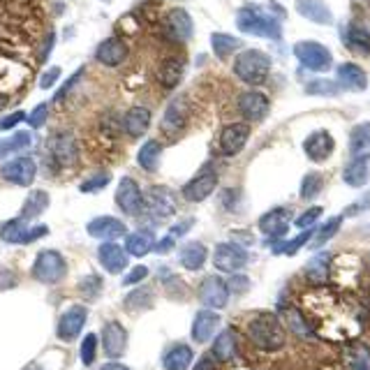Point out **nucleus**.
Returning a JSON list of instances; mask_svg holds the SVG:
<instances>
[{"mask_svg":"<svg viewBox=\"0 0 370 370\" xmlns=\"http://www.w3.org/2000/svg\"><path fill=\"white\" fill-rule=\"evenodd\" d=\"M146 276H148V269L141 266V264H139V266H134L130 273L123 278V285H127V287H130V285H139Z\"/></svg>","mask_w":370,"mask_h":370,"instance_id":"864d4df0","label":"nucleus"},{"mask_svg":"<svg viewBox=\"0 0 370 370\" xmlns=\"http://www.w3.org/2000/svg\"><path fill=\"white\" fill-rule=\"evenodd\" d=\"M287 227H290V211L287 208H271L269 213L259 218V232L271 239L285 236Z\"/></svg>","mask_w":370,"mask_h":370,"instance_id":"b1692460","label":"nucleus"},{"mask_svg":"<svg viewBox=\"0 0 370 370\" xmlns=\"http://www.w3.org/2000/svg\"><path fill=\"white\" fill-rule=\"evenodd\" d=\"M21 120H26V114L24 111H14V114L10 116H5L3 120H0V132H5V130H14Z\"/></svg>","mask_w":370,"mask_h":370,"instance_id":"5fc2aeb1","label":"nucleus"},{"mask_svg":"<svg viewBox=\"0 0 370 370\" xmlns=\"http://www.w3.org/2000/svg\"><path fill=\"white\" fill-rule=\"evenodd\" d=\"M345 47L354 51V54H364L368 56L370 54V33L366 28L361 26H350L345 30Z\"/></svg>","mask_w":370,"mask_h":370,"instance_id":"f704fd0d","label":"nucleus"},{"mask_svg":"<svg viewBox=\"0 0 370 370\" xmlns=\"http://www.w3.org/2000/svg\"><path fill=\"white\" fill-rule=\"evenodd\" d=\"M206 259H208V250H206V246L199 243V241H190V243H185L178 252L180 266L187 271H199L204 264H206Z\"/></svg>","mask_w":370,"mask_h":370,"instance_id":"cd10ccee","label":"nucleus"},{"mask_svg":"<svg viewBox=\"0 0 370 370\" xmlns=\"http://www.w3.org/2000/svg\"><path fill=\"white\" fill-rule=\"evenodd\" d=\"M86 232L97 241H116L120 236H127L125 222L118 220V218H111V215L93 218V220L86 225Z\"/></svg>","mask_w":370,"mask_h":370,"instance_id":"a211bd4d","label":"nucleus"},{"mask_svg":"<svg viewBox=\"0 0 370 370\" xmlns=\"http://www.w3.org/2000/svg\"><path fill=\"white\" fill-rule=\"evenodd\" d=\"M236 28L246 35H259V37H269V40H278L283 33L280 21L255 5L241 7L236 14Z\"/></svg>","mask_w":370,"mask_h":370,"instance_id":"7ed1b4c3","label":"nucleus"},{"mask_svg":"<svg viewBox=\"0 0 370 370\" xmlns=\"http://www.w3.org/2000/svg\"><path fill=\"white\" fill-rule=\"evenodd\" d=\"M79 290L84 292L88 299H95L97 292L102 290V278L100 276H88V278H84V280L79 283Z\"/></svg>","mask_w":370,"mask_h":370,"instance_id":"8fccbe9b","label":"nucleus"},{"mask_svg":"<svg viewBox=\"0 0 370 370\" xmlns=\"http://www.w3.org/2000/svg\"><path fill=\"white\" fill-rule=\"evenodd\" d=\"M338 90H341V86H338L336 81H331V79H315V81H311V84H306V93L308 95L331 97V95H338Z\"/></svg>","mask_w":370,"mask_h":370,"instance_id":"37998d69","label":"nucleus"},{"mask_svg":"<svg viewBox=\"0 0 370 370\" xmlns=\"http://www.w3.org/2000/svg\"><path fill=\"white\" fill-rule=\"evenodd\" d=\"M211 47H213V54L218 58H227L241 49V40L229 33H213L211 35Z\"/></svg>","mask_w":370,"mask_h":370,"instance_id":"58836bf2","label":"nucleus"},{"mask_svg":"<svg viewBox=\"0 0 370 370\" xmlns=\"http://www.w3.org/2000/svg\"><path fill=\"white\" fill-rule=\"evenodd\" d=\"M311 239H313V232H311V229H304V234H301V236L292 239L290 243H287V246H283V248H280V250H278V252H285V255H294L297 250H301V248H304V246H306V243H308V241H311Z\"/></svg>","mask_w":370,"mask_h":370,"instance_id":"3c124183","label":"nucleus"},{"mask_svg":"<svg viewBox=\"0 0 370 370\" xmlns=\"http://www.w3.org/2000/svg\"><path fill=\"white\" fill-rule=\"evenodd\" d=\"M320 218H322V208L320 206H313V208L304 211V213L297 218V222H294V225H297L299 229H311L313 225L320 220Z\"/></svg>","mask_w":370,"mask_h":370,"instance_id":"de8ad7c7","label":"nucleus"},{"mask_svg":"<svg viewBox=\"0 0 370 370\" xmlns=\"http://www.w3.org/2000/svg\"><path fill=\"white\" fill-rule=\"evenodd\" d=\"M150 125V111L146 107H132L123 116V127L130 137H143Z\"/></svg>","mask_w":370,"mask_h":370,"instance_id":"7c9ffc66","label":"nucleus"},{"mask_svg":"<svg viewBox=\"0 0 370 370\" xmlns=\"http://www.w3.org/2000/svg\"><path fill=\"white\" fill-rule=\"evenodd\" d=\"M294 56H297V60L306 67V70H313V72H327L331 70V65H334L331 51L324 47V44L313 42V40H304V42L294 44Z\"/></svg>","mask_w":370,"mask_h":370,"instance_id":"39448f33","label":"nucleus"},{"mask_svg":"<svg viewBox=\"0 0 370 370\" xmlns=\"http://www.w3.org/2000/svg\"><path fill=\"white\" fill-rule=\"evenodd\" d=\"M185 120H187V111H185L183 100H173L167 107V111H164V116H162V130L169 132V134L178 132V130H183Z\"/></svg>","mask_w":370,"mask_h":370,"instance_id":"72a5a7b5","label":"nucleus"},{"mask_svg":"<svg viewBox=\"0 0 370 370\" xmlns=\"http://www.w3.org/2000/svg\"><path fill=\"white\" fill-rule=\"evenodd\" d=\"M350 153L352 155L370 153V120L352 127V132H350Z\"/></svg>","mask_w":370,"mask_h":370,"instance_id":"4c0bfd02","label":"nucleus"},{"mask_svg":"<svg viewBox=\"0 0 370 370\" xmlns=\"http://www.w3.org/2000/svg\"><path fill=\"white\" fill-rule=\"evenodd\" d=\"M88 320V311L86 306H72L67 308V311L60 315V322H58V338L63 343H72L77 341L81 329H84V324Z\"/></svg>","mask_w":370,"mask_h":370,"instance_id":"f3484780","label":"nucleus"},{"mask_svg":"<svg viewBox=\"0 0 370 370\" xmlns=\"http://www.w3.org/2000/svg\"><path fill=\"white\" fill-rule=\"evenodd\" d=\"M248 139H250V125L248 123H229L222 127L218 146H220L222 155H239L246 148Z\"/></svg>","mask_w":370,"mask_h":370,"instance_id":"9b49d317","label":"nucleus"},{"mask_svg":"<svg viewBox=\"0 0 370 370\" xmlns=\"http://www.w3.org/2000/svg\"><path fill=\"white\" fill-rule=\"evenodd\" d=\"M60 74H63V70H60V67H49V70L42 74V79H40V88H44V90L51 88V86H54L56 81L60 79Z\"/></svg>","mask_w":370,"mask_h":370,"instance_id":"6e6d98bb","label":"nucleus"},{"mask_svg":"<svg viewBox=\"0 0 370 370\" xmlns=\"http://www.w3.org/2000/svg\"><path fill=\"white\" fill-rule=\"evenodd\" d=\"M143 201H146V208L150 213L157 218H169L173 215V211H176V206H173V194L162 185L150 187V190L143 194Z\"/></svg>","mask_w":370,"mask_h":370,"instance_id":"4be33fe9","label":"nucleus"},{"mask_svg":"<svg viewBox=\"0 0 370 370\" xmlns=\"http://www.w3.org/2000/svg\"><path fill=\"white\" fill-rule=\"evenodd\" d=\"M234 74L248 86H259L271 74V56L259 49H243L234 58Z\"/></svg>","mask_w":370,"mask_h":370,"instance_id":"f03ea898","label":"nucleus"},{"mask_svg":"<svg viewBox=\"0 0 370 370\" xmlns=\"http://www.w3.org/2000/svg\"><path fill=\"white\" fill-rule=\"evenodd\" d=\"M183 70H185L183 58L171 56L167 60H162L160 70H157V81H160L164 88H176L180 84V79H183Z\"/></svg>","mask_w":370,"mask_h":370,"instance_id":"c756f323","label":"nucleus"},{"mask_svg":"<svg viewBox=\"0 0 370 370\" xmlns=\"http://www.w3.org/2000/svg\"><path fill=\"white\" fill-rule=\"evenodd\" d=\"M155 246V236L150 234L148 229H139L134 234H127V241H125V252L132 255V257H143L153 250Z\"/></svg>","mask_w":370,"mask_h":370,"instance_id":"473e14b6","label":"nucleus"},{"mask_svg":"<svg viewBox=\"0 0 370 370\" xmlns=\"http://www.w3.org/2000/svg\"><path fill=\"white\" fill-rule=\"evenodd\" d=\"M248 252L236 243H220L213 250V264L218 271H225V273H234V271H241L248 264Z\"/></svg>","mask_w":370,"mask_h":370,"instance_id":"ddd939ff","label":"nucleus"},{"mask_svg":"<svg viewBox=\"0 0 370 370\" xmlns=\"http://www.w3.org/2000/svg\"><path fill=\"white\" fill-rule=\"evenodd\" d=\"M49 148L60 167H74L79 160V143L72 132H58L49 139Z\"/></svg>","mask_w":370,"mask_h":370,"instance_id":"1a4fd4ad","label":"nucleus"},{"mask_svg":"<svg viewBox=\"0 0 370 370\" xmlns=\"http://www.w3.org/2000/svg\"><path fill=\"white\" fill-rule=\"evenodd\" d=\"M236 107L241 111V116L246 120H250V123H257V120H264L269 116L271 111V102L269 97L259 93V90H246V93L239 95V102Z\"/></svg>","mask_w":370,"mask_h":370,"instance_id":"f8f14e48","label":"nucleus"},{"mask_svg":"<svg viewBox=\"0 0 370 370\" xmlns=\"http://www.w3.org/2000/svg\"><path fill=\"white\" fill-rule=\"evenodd\" d=\"M67 276V262L58 250H42L33 264V278L42 285H56Z\"/></svg>","mask_w":370,"mask_h":370,"instance_id":"20e7f679","label":"nucleus"},{"mask_svg":"<svg viewBox=\"0 0 370 370\" xmlns=\"http://www.w3.org/2000/svg\"><path fill=\"white\" fill-rule=\"evenodd\" d=\"M47 116H49V104L42 102V104H37L33 111H30V116L26 120H28L30 127H42L44 120H47Z\"/></svg>","mask_w":370,"mask_h":370,"instance_id":"603ef678","label":"nucleus"},{"mask_svg":"<svg viewBox=\"0 0 370 370\" xmlns=\"http://www.w3.org/2000/svg\"><path fill=\"white\" fill-rule=\"evenodd\" d=\"M354 370H370V366L366 364V361H359V364L354 366Z\"/></svg>","mask_w":370,"mask_h":370,"instance_id":"0e129e2a","label":"nucleus"},{"mask_svg":"<svg viewBox=\"0 0 370 370\" xmlns=\"http://www.w3.org/2000/svg\"><path fill=\"white\" fill-rule=\"evenodd\" d=\"M160 160H162V143L155 139L143 141V146L137 150L139 167L143 171H155L157 167H160Z\"/></svg>","mask_w":370,"mask_h":370,"instance_id":"2f4dec72","label":"nucleus"},{"mask_svg":"<svg viewBox=\"0 0 370 370\" xmlns=\"http://www.w3.org/2000/svg\"><path fill=\"white\" fill-rule=\"evenodd\" d=\"M24 370H40V366H37V364H30V366H26Z\"/></svg>","mask_w":370,"mask_h":370,"instance_id":"69168bd1","label":"nucleus"},{"mask_svg":"<svg viewBox=\"0 0 370 370\" xmlns=\"http://www.w3.org/2000/svg\"><path fill=\"white\" fill-rule=\"evenodd\" d=\"M248 338L252 341L255 347L264 352H276L285 345V327L273 313H262L255 320H250L246 329Z\"/></svg>","mask_w":370,"mask_h":370,"instance_id":"f257e3e1","label":"nucleus"},{"mask_svg":"<svg viewBox=\"0 0 370 370\" xmlns=\"http://www.w3.org/2000/svg\"><path fill=\"white\" fill-rule=\"evenodd\" d=\"M218 327H220V315L215 311H211V308H204L197 315H194V322H192V341L194 343H208L211 338L218 334Z\"/></svg>","mask_w":370,"mask_h":370,"instance_id":"412c9836","label":"nucleus"},{"mask_svg":"<svg viewBox=\"0 0 370 370\" xmlns=\"http://www.w3.org/2000/svg\"><path fill=\"white\" fill-rule=\"evenodd\" d=\"M173 243H176V241H173V236H164L160 243L153 246V250H157V252H167V250H171V248H173Z\"/></svg>","mask_w":370,"mask_h":370,"instance_id":"052dcab7","label":"nucleus"},{"mask_svg":"<svg viewBox=\"0 0 370 370\" xmlns=\"http://www.w3.org/2000/svg\"><path fill=\"white\" fill-rule=\"evenodd\" d=\"M192 370H215V361H213V357H201L197 364H194V368Z\"/></svg>","mask_w":370,"mask_h":370,"instance_id":"bf43d9fd","label":"nucleus"},{"mask_svg":"<svg viewBox=\"0 0 370 370\" xmlns=\"http://www.w3.org/2000/svg\"><path fill=\"white\" fill-rule=\"evenodd\" d=\"M294 7H297V12L301 17L313 21V24H320V26L334 24V14H331L329 5L324 3V0H297Z\"/></svg>","mask_w":370,"mask_h":370,"instance_id":"5701e85b","label":"nucleus"},{"mask_svg":"<svg viewBox=\"0 0 370 370\" xmlns=\"http://www.w3.org/2000/svg\"><path fill=\"white\" fill-rule=\"evenodd\" d=\"M366 208H370V192L366 194V197H361L359 201H354V206L347 208V215H357V213H361V211H366Z\"/></svg>","mask_w":370,"mask_h":370,"instance_id":"4d7b16f0","label":"nucleus"},{"mask_svg":"<svg viewBox=\"0 0 370 370\" xmlns=\"http://www.w3.org/2000/svg\"><path fill=\"white\" fill-rule=\"evenodd\" d=\"M192 359H194L192 347L185 343H178L164 352L162 366H164V370H187L192 364Z\"/></svg>","mask_w":370,"mask_h":370,"instance_id":"c85d7f7f","label":"nucleus"},{"mask_svg":"<svg viewBox=\"0 0 370 370\" xmlns=\"http://www.w3.org/2000/svg\"><path fill=\"white\" fill-rule=\"evenodd\" d=\"M109 180H111L109 173H107V171H100V173H95V176L86 178L84 183L79 185V190L86 192V194H90V192H100V190H104V187L109 185Z\"/></svg>","mask_w":370,"mask_h":370,"instance_id":"a18cd8bd","label":"nucleus"},{"mask_svg":"<svg viewBox=\"0 0 370 370\" xmlns=\"http://www.w3.org/2000/svg\"><path fill=\"white\" fill-rule=\"evenodd\" d=\"M338 86H343L347 90H366L368 88V77L364 72V67L357 63H343L338 65Z\"/></svg>","mask_w":370,"mask_h":370,"instance_id":"bb28decb","label":"nucleus"},{"mask_svg":"<svg viewBox=\"0 0 370 370\" xmlns=\"http://www.w3.org/2000/svg\"><path fill=\"white\" fill-rule=\"evenodd\" d=\"M370 178V153L354 155L352 162L343 171V180L350 187H364Z\"/></svg>","mask_w":370,"mask_h":370,"instance_id":"a878e982","label":"nucleus"},{"mask_svg":"<svg viewBox=\"0 0 370 370\" xmlns=\"http://www.w3.org/2000/svg\"><path fill=\"white\" fill-rule=\"evenodd\" d=\"M336 150V141L329 130H315L304 139V153L313 162H327Z\"/></svg>","mask_w":370,"mask_h":370,"instance_id":"2eb2a0df","label":"nucleus"},{"mask_svg":"<svg viewBox=\"0 0 370 370\" xmlns=\"http://www.w3.org/2000/svg\"><path fill=\"white\" fill-rule=\"evenodd\" d=\"M153 304V299H150V290L146 287H141V290H134L132 294H127L125 299V308L127 311H146Z\"/></svg>","mask_w":370,"mask_h":370,"instance_id":"79ce46f5","label":"nucleus"},{"mask_svg":"<svg viewBox=\"0 0 370 370\" xmlns=\"http://www.w3.org/2000/svg\"><path fill=\"white\" fill-rule=\"evenodd\" d=\"M97 357V336L95 334H88L84 338V343H81V361H84V366H90Z\"/></svg>","mask_w":370,"mask_h":370,"instance_id":"49530a36","label":"nucleus"},{"mask_svg":"<svg viewBox=\"0 0 370 370\" xmlns=\"http://www.w3.org/2000/svg\"><path fill=\"white\" fill-rule=\"evenodd\" d=\"M28 146H30V134L21 130V132L14 134V137L0 141V155L14 153V150H21V148H28Z\"/></svg>","mask_w":370,"mask_h":370,"instance_id":"c03bdc74","label":"nucleus"},{"mask_svg":"<svg viewBox=\"0 0 370 370\" xmlns=\"http://www.w3.org/2000/svg\"><path fill=\"white\" fill-rule=\"evenodd\" d=\"M35 173H37V164L33 157H26V155L14 157V160L5 162L3 167H0V176H3L7 183H14L21 187H28L33 183Z\"/></svg>","mask_w":370,"mask_h":370,"instance_id":"6e6552de","label":"nucleus"},{"mask_svg":"<svg viewBox=\"0 0 370 370\" xmlns=\"http://www.w3.org/2000/svg\"><path fill=\"white\" fill-rule=\"evenodd\" d=\"M47 208H49V194L44 190H33L24 201L21 218H24V220H35V218H40Z\"/></svg>","mask_w":370,"mask_h":370,"instance_id":"c9c22d12","label":"nucleus"},{"mask_svg":"<svg viewBox=\"0 0 370 370\" xmlns=\"http://www.w3.org/2000/svg\"><path fill=\"white\" fill-rule=\"evenodd\" d=\"M102 347H104V354L111 357V359L123 357L125 350H127V331L123 329V324H120V322L104 324V329H102Z\"/></svg>","mask_w":370,"mask_h":370,"instance_id":"6ab92c4d","label":"nucleus"},{"mask_svg":"<svg viewBox=\"0 0 370 370\" xmlns=\"http://www.w3.org/2000/svg\"><path fill=\"white\" fill-rule=\"evenodd\" d=\"M287 322H290L292 331H297V336H304V338H311V329H308V324L304 322V317H301L297 311H290L287 313Z\"/></svg>","mask_w":370,"mask_h":370,"instance_id":"09e8293b","label":"nucleus"},{"mask_svg":"<svg viewBox=\"0 0 370 370\" xmlns=\"http://www.w3.org/2000/svg\"><path fill=\"white\" fill-rule=\"evenodd\" d=\"M341 225H343V215H336V218H331V220H327L320 229H317V234H315V243H313V246L320 248V246H324V243H329V241L338 234V229H341Z\"/></svg>","mask_w":370,"mask_h":370,"instance_id":"a19ab883","label":"nucleus"},{"mask_svg":"<svg viewBox=\"0 0 370 370\" xmlns=\"http://www.w3.org/2000/svg\"><path fill=\"white\" fill-rule=\"evenodd\" d=\"M234 357H236V336H234L232 329H225L213 341V359L232 361Z\"/></svg>","mask_w":370,"mask_h":370,"instance_id":"e433bc0d","label":"nucleus"},{"mask_svg":"<svg viewBox=\"0 0 370 370\" xmlns=\"http://www.w3.org/2000/svg\"><path fill=\"white\" fill-rule=\"evenodd\" d=\"M49 229L44 225H37V227H30L28 220L24 218H14V220H7L3 227H0V239L5 243L12 246H21V243H33V241L47 236Z\"/></svg>","mask_w":370,"mask_h":370,"instance_id":"423d86ee","label":"nucleus"},{"mask_svg":"<svg viewBox=\"0 0 370 370\" xmlns=\"http://www.w3.org/2000/svg\"><path fill=\"white\" fill-rule=\"evenodd\" d=\"M81 74H84V67H79V70L74 72V77H72L70 81H67V84H65L63 88L58 90V93H56V100H60V97H65V95H67V90H70V88L74 86V81H79V77H81Z\"/></svg>","mask_w":370,"mask_h":370,"instance_id":"13d9d810","label":"nucleus"},{"mask_svg":"<svg viewBox=\"0 0 370 370\" xmlns=\"http://www.w3.org/2000/svg\"><path fill=\"white\" fill-rule=\"evenodd\" d=\"M199 301L211 311H220L229 304V285L218 276H208L199 287Z\"/></svg>","mask_w":370,"mask_h":370,"instance_id":"4468645a","label":"nucleus"},{"mask_svg":"<svg viewBox=\"0 0 370 370\" xmlns=\"http://www.w3.org/2000/svg\"><path fill=\"white\" fill-rule=\"evenodd\" d=\"M322 185H324V178H322V173H317V171H311V173H306L304 180H301V199H306V201H311L315 199L317 194L322 192Z\"/></svg>","mask_w":370,"mask_h":370,"instance_id":"ea45409f","label":"nucleus"},{"mask_svg":"<svg viewBox=\"0 0 370 370\" xmlns=\"http://www.w3.org/2000/svg\"><path fill=\"white\" fill-rule=\"evenodd\" d=\"M164 35H167L171 42H187V40H192L194 24H192L190 12H185L183 7H176V10H171L167 17H164Z\"/></svg>","mask_w":370,"mask_h":370,"instance_id":"9d476101","label":"nucleus"},{"mask_svg":"<svg viewBox=\"0 0 370 370\" xmlns=\"http://www.w3.org/2000/svg\"><path fill=\"white\" fill-rule=\"evenodd\" d=\"M215 187H218V173L213 169H204L183 185V197L187 201L197 204V201L208 199L211 194L215 192Z\"/></svg>","mask_w":370,"mask_h":370,"instance_id":"dca6fc26","label":"nucleus"},{"mask_svg":"<svg viewBox=\"0 0 370 370\" xmlns=\"http://www.w3.org/2000/svg\"><path fill=\"white\" fill-rule=\"evenodd\" d=\"M192 222H194V220H183V225H176V227H173V229L169 232V236L176 239V236H180V234H185L187 229L192 227Z\"/></svg>","mask_w":370,"mask_h":370,"instance_id":"680f3d73","label":"nucleus"},{"mask_svg":"<svg viewBox=\"0 0 370 370\" xmlns=\"http://www.w3.org/2000/svg\"><path fill=\"white\" fill-rule=\"evenodd\" d=\"M127 56H130V49H127V44L120 37H109V40L100 42V47L95 51V58L107 67L123 65Z\"/></svg>","mask_w":370,"mask_h":370,"instance_id":"aec40b11","label":"nucleus"},{"mask_svg":"<svg viewBox=\"0 0 370 370\" xmlns=\"http://www.w3.org/2000/svg\"><path fill=\"white\" fill-rule=\"evenodd\" d=\"M97 257H100V264L104 266V271H109V273H120L127 266V252L118 243H114V241L102 243L100 250H97Z\"/></svg>","mask_w":370,"mask_h":370,"instance_id":"393cba45","label":"nucleus"},{"mask_svg":"<svg viewBox=\"0 0 370 370\" xmlns=\"http://www.w3.org/2000/svg\"><path fill=\"white\" fill-rule=\"evenodd\" d=\"M102 370H130V368H125L120 364H107V366H102Z\"/></svg>","mask_w":370,"mask_h":370,"instance_id":"e2e57ef3","label":"nucleus"},{"mask_svg":"<svg viewBox=\"0 0 370 370\" xmlns=\"http://www.w3.org/2000/svg\"><path fill=\"white\" fill-rule=\"evenodd\" d=\"M116 204L118 208L123 211L125 215H139L143 208H146V201H143V192L139 183L130 176H123L116 187Z\"/></svg>","mask_w":370,"mask_h":370,"instance_id":"0eeeda50","label":"nucleus"}]
</instances>
